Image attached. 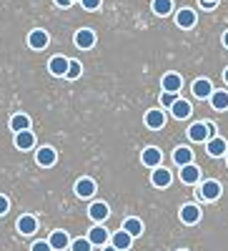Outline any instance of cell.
I'll use <instances>...</instances> for the list:
<instances>
[{"mask_svg":"<svg viewBox=\"0 0 228 251\" xmlns=\"http://www.w3.org/2000/svg\"><path fill=\"white\" fill-rule=\"evenodd\" d=\"M75 46H78L80 50L93 48V46H95V33H93L91 28H80V30L75 33Z\"/></svg>","mask_w":228,"mask_h":251,"instance_id":"obj_1","label":"cell"},{"mask_svg":"<svg viewBox=\"0 0 228 251\" xmlns=\"http://www.w3.org/2000/svg\"><path fill=\"white\" fill-rule=\"evenodd\" d=\"M191 91H193L196 98H211V96H213V86H211V80H208V78H198V80H193Z\"/></svg>","mask_w":228,"mask_h":251,"instance_id":"obj_2","label":"cell"},{"mask_svg":"<svg viewBox=\"0 0 228 251\" xmlns=\"http://www.w3.org/2000/svg\"><path fill=\"white\" fill-rule=\"evenodd\" d=\"M48 40H50L48 33L38 28V30H30V35H28V46H30L33 50H43V48L48 46Z\"/></svg>","mask_w":228,"mask_h":251,"instance_id":"obj_3","label":"cell"},{"mask_svg":"<svg viewBox=\"0 0 228 251\" xmlns=\"http://www.w3.org/2000/svg\"><path fill=\"white\" fill-rule=\"evenodd\" d=\"M18 231L23 234V236L35 234V231H38V219H35V216H30V214L20 216V219H18Z\"/></svg>","mask_w":228,"mask_h":251,"instance_id":"obj_4","label":"cell"},{"mask_svg":"<svg viewBox=\"0 0 228 251\" xmlns=\"http://www.w3.org/2000/svg\"><path fill=\"white\" fill-rule=\"evenodd\" d=\"M171 181H173V176H171V171L168 169H158L151 174V183L153 186H158V188H165V186H171Z\"/></svg>","mask_w":228,"mask_h":251,"instance_id":"obj_5","label":"cell"},{"mask_svg":"<svg viewBox=\"0 0 228 251\" xmlns=\"http://www.w3.org/2000/svg\"><path fill=\"white\" fill-rule=\"evenodd\" d=\"M68 66H70L68 58L55 55V58H50V63H48V71H50L53 75H66V73H68Z\"/></svg>","mask_w":228,"mask_h":251,"instance_id":"obj_6","label":"cell"},{"mask_svg":"<svg viewBox=\"0 0 228 251\" xmlns=\"http://www.w3.org/2000/svg\"><path fill=\"white\" fill-rule=\"evenodd\" d=\"M160 151L158 149H153V146H148L146 151H143V156H140V161H143V166H148V169H158L160 166Z\"/></svg>","mask_w":228,"mask_h":251,"instance_id":"obj_7","label":"cell"},{"mask_svg":"<svg viewBox=\"0 0 228 251\" xmlns=\"http://www.w3.org/2000/svg\"><path fill=\"white\" fill-rule=\"evenodd\" d=\"M176 23H178L181 28H193V25H196V10H193V8L178 10V13H176Z\"/></svg>","mask_w":228,"mask_h":251,"instance_id":"obj_8","label":"cell"},{"mask_svg":"<svg viewBox=\"0 0 228 251\" xmlns=\"http://www.w3.org/2000/svg\"><path fill=\"white\" fill-rule=\"evenodd\" d=\"M183 86V80L178 73H165L163 75V93H178Z\"/></svg>","mask_w":228,"mask_h":251,"instance_id":"obj_9","label":"cell"},{"mask_svg":"<svg viewBox=\"0 0 228 251\" xmlns=\"http://www.w3.org/2000/svg\"><path fill=\"white\" fill-rule=\"evenodd\" d=\"M55 158H58V153H55V149H50V146H43V149L35 151V161L40 166H53Z\"/></svg>","mask_w":228,"mask_h":251,"instance_id":"obj_10","label":"cell"},{"mask_svg":"<svg viewBox=\"0 0 228 251\" xmlns=\"http://www.w3.org/2000/svg\"><path fill=\"white\" fill-rule=\"evenodd\" d=\"M111 244H113L118 251H126V249H131V244H133V236H131L128 231H123V228H120V231H115V234L111 236Z\"/></svg>","mask_w":228,"mask_h":251,"instance_id":"obj_11","label":"cell"},{"mask_svg":"<svg viewBox=\"0 0 228 251\" xmlns=\"http://www.w3.org/2000/svg\"><path fill=\"white\" fill-rule=\"evenodd\" d=\"M201 196H203L205 201H216V199L221 196V183H218V181H205V183L201 186Z\"/></svg>","mask_w":228,"mask_h":251,"instance_id":"obj_12","label":"cell"},{"mask_svg":"<svg viewBox=\"0 0 228 251\" xmlns=\"http://www.w3.org/2000/svg\"><path fill=\"white\" fill-rule=\"evenodd\" d=\"M201 219V208L196 206V203H185L183 208H181V221L183 224H196Z\"/></svg>","mask_w":228,"mask_h":251,"instance_id":"obj_13","label":"cell"},{"mask_svg":"<svg viewBox=\"0 0 228 251\" xmlns=\"http://www.w3.org/2000/svg\"><path fill=\"white\" fill-rule=\"evenodd\" d=\"M191 103L188 100H183V98H178L173 106H171V113H173V118H178V121H183V118H188L191 116Z\"/></svg>","mask_w":228,"mask_h":251,"instance_id":"obj_14","label":"cell"},{"mask_svg":"<svg viewBox=\"0 0 228 251\" xmlns=\"http://www.w3.org/2000/svg\"><path fill=\"white\" fill-rule=\"evenodd\" d=\"M75 194H78L80 199L93 196V194H95V181H93V178H80V181L75 183Z\"/></svg>","mask_w":228,"mask_h":251,"instance_id":"obj_15","label":"cell"},{"mask_svg":"<svg viewBox=\"0 0 228 251\" xmlns=\"http://www.w3.org/2000/svg\"><path fill=\"white\" fill-rule=\"evenodd\" d=\"M205 151H208L211 156H226V151H228V146H226V141L221 138V136H216V138H208V146H205Z\"/></svg>","mask_w":228,"mask_h":251,"instance_id":"obj_16","label":"cell"},{"mask_svg":"<svg viewBox=\"0 0 228 251\" xmlns=\"http://www.w3.org/2000/svg\"><path fill=\"white\" fill-rule=\"evenodd\" d=\"M188 138L191 141H196V143H201V141H208L211 136H208V128H205V121L203 123H193L191 128H188Z\"/></svg>","mask_w":228,"mask_h":251,"instance_id":"obj_17","label":"cell"},{"mask_svg":"<svg viewBox=\"0 0 228 251\" xmlns=\"http://www.w3.org/2000/svg\"><path fill=\"white\" fill-rule=\"evenodd\" d=\"M173 161H176V166H188V163H193V151L191 149H185V146H178V149L173 151Z\"/></svg>","mask_w":228,"mask_h":251,"instance_id":"obj_18","label":"cell"},{"mask_svg":"<svg viewBox=\"0 0 228 251\" xmlns=\"http://www.w3.org/2000/svg\"><path fill=\"white\" fill-rule=\"evenodd\" d=\"M15 146H18L20 151L33 149V146H35V136H33V131H20V133H15Z\"/></svg>","mask_w":228,"mask_h":251,"instance_id":"obj_19","label":"cell"},{"mask_svg":"<svg viewBox=\"0 0 228 251\" xmlns=\"http://www.w3.org/2000/svg\"><path fill=\"white\" fill-rule=\"evenodd\" d=\"M201 178V169H198V166H193V163H188V166H183V169H181V181L183 183H196Z\"/></svg>","mask_w":228,"mask_h":251,"instance_id":"obj_20","label":"cell"},{"mask_svg":"<svg viewBox=\"0 0 228 251\" xmlns=\"http://www.w3.org/2000/svg\"><path fill=\"white\" fill-rule=\"evenodd\" d=\"M48 244H50V249H53V251H63V249L70 244V239H68V234H66V231H53V234H50V239H48Z\"/></svg>","mask_w":228,"mask_h":251,"instance_id":"obj_21","label":"cell"},{"mask_svg":"<svg viewBox=\"0 0 228 251\" xmlns=\"http://www.w3.org/2000/svg\"><path fill=\"white\" fill-rule=\"evenodd\" d=\"M163 123H165V113L163 111H148L146 113V126L148 128H153V131H158V128H163Z\"/></svg>","mask_w":228,"mask_h":251,"instance_id":"obj_22","label":"cell"},{"mask_svg":"<svg viewBox=\"0 0 228 251\" xmlns=\"http://www.w3.org/2000/svg\"><path fill=\"white\" fill-rule=\"evenodd\" d=\"M88 214H91V219L93 221H106L108 219V203H103V201H95L91 208H88Z\"/></svg>","mask_w":228,"mask_h":251,"instance_id":"obj_23","label":"cell"},{"mask_svg":"<svg viewBox=\"0 0 228 251\" xmlns=\"http://www.w3.org/2000/svg\"><path fill=\"white\" fill-rule=\"evenodd\" d=\"M88 241L93 244V246H106V241H108V231L103 226H93L91 228V234H88Z\"/></svg>","mask_w":228,"mask_h":251,"instance_id":"obj_24","label":"cell"},{"mask_svg":"<svg viewBox=\"0 0 228 251\" xmlns=\"http://www.w3.org/2000/svg\"><path fill=\"white\" fill-rule=\"evenodd\" d=\"M10 128H13L15 133H20V131H30V118H28L25 113L13 116V118H10Z\"/></svg>","mask_w":228,"mask_h":251,"instance_id":"obj_25","label":"cell"},{"mask_svg":"<svg viewBox=\"0 0 228 251\" xmlns=\"http://www.w3.org/2000/svg\"><path fill=\"white\" fill-rule=\"evenodd\" d=\"M211 106H213L216 111H226V108H228V91H213Z\"/></svg>","mask_w":228,"mask_h":251,"instance_id":"obj_26","label":"cell"},{"mask_svg":"<svg viewBox=\"0 0 228 251\" xmlns=\"http://www.w3.org/2000/svg\"><path fill=\"white\" fill-rule=\"evenodd\" d=\"M123 231H128L131 236H140L143 234V224L138 221V219H126V221H123Z\"/></svg>","mask_w":228,"mask_h":251,"instance_id":"obj_27","label":"cell"},{"mask_svg":"<svg viewBox=\"0 0 228 251\" xmlns=\"http://www.w3.org/2000/svg\"><path fill=\"white\" fill-rule=\"evenodd\" d=\"M171 10H173L171 0H153V13L156 15H168Z\"/></svg>","mask_w":228,"mask_h":251,"instance_id":"obj_28","label":"cell"},{"mask_svg":"<svg viewBox=\"0 0 228 251\" xmlns=\"http://www.w3.org/2000/svg\"><path fill=\"white\" fill-rule=\"evenodd\" d=\"M80 73H83V66H80L78 60H70V66H68V73H66V78L75 80V78H80Z\"/></svg>","mask_w":228,"mask_h":251,"instance_id":"obj_29","label":"cell"},{"mask_svg":"<svg viewBox=\"0 0 228 251\" xmlns=\"http://www.w3.org/2000/svg\"><path fill=\"white\" fill-rule=\"evenodd\" d=\"M70 249H73V251H91L93 244H91L88 239H75V241L70 244Z\"/></svg>","mask_w":228,"mask_h":251,"instance_id":"obj_30","label":"cell"},{"mask_svg":"<svg viewBox=\"0 0 228 251\" xmlns=\"http://www.w3.org/2000/svg\"><path fill=\"white\" fill-rule=\"evenodd\" d=\"M176 100H178V93H163V96H160V106H163V108H171Z\"/></svg>","mask_w":228,"mask_h":251,"instance_id":"obj_31","label":"cell"},{"mask_svg":"<svg viewBox=\"0 0 228 251\" xmlns=\"http://www.w3.org/2000/svg\"><path fill=\"white\" fill-rule=\"evenodd\" d=\"M80 3H83V8H86V10H98L103 0H80Z\"/></svg>","mask_w":228,"mask_h":251,"instance_id":"obj_32","label":"cell"},{"mask_svg":"<svg viewBox=\"0 0 228 251\" xmlns=\"http://www.w3.org/2000/svg\"><path fill=\"white\" fill-rule=\"evenodd\" d=\"M30 251H53V249H50L48 241H35V244L30 246Z\"/></svg>","mask_w":228,"mask_h":251,"instance_id":"obj_33","label":"cell"},{"mask_svg":"<svg viewBox=\"0 0 228 251\" xmlns=\"http://www.w3.org/2000/svg\"><path fill=\"white\" fill-rule=\"evenodd\" d=\"M8 206H10V203H8V199H5V196H0V216L8 214Z\"/></svg>","mask_w":228,"mask_h":251,"instance_id":"obj_34","label":"cell"},{"mask_svg":"<svg viewBox=\"0 0 228 251\" xmlns=\"http://www.w3.org/2000/svg\"><path fill=\"white\" fill-rule=\"evenodd\" d=\"M201 5H203V8H216L218 0H201Z\"/></svg>","mask_w":228,"mask_h":251,"instance_id":"obj_35","label":"cell"},{"mask_svg":"<svg viewBox=\"0 0 228 251\" xmlns=\"http://www.w3.org/2000/svg\"><path fill=\"white\" fill-rule=\"evenodd\" d=\"M55 5H60V8H68V5H70V0H55Z\"/></svg>","mask_w":228,"mask_h":251,"instance_id":"obj_36","label":"cell"},{"mask_svg":"<svg viewBox=\"0 0 228 251\" xmlns=\"http://www.w3.org/2000/svg\"><path fill=\"white\" fill-rule=\"evenodd\" d=\"M103 251H118V249H115V246L111 244V246H103Z\"/></svg>","mask_w":228,"mask_h":251,"instance_id":"obj_37","label":"cell"},{"mask_svg":"<svg viewBox=\"0 0 228 251\" xmlns=\"http://www.w3.org/2000/svg\"><path fill=\"white\" fill-rule=\"evenodd\" d=\"M223 46H226V48H228V30H226V33H223Z\"/></svg>","mask_w":228,"mask_h":251,"instance_id":"obj_38","label":"cell"},{"mask_svg":"<svg viewBox=\"0 0 228 251\" xmlns=\"http://www.w3.org/2000/svg\"><path fill=\"white\" fill-rule=\"evenodd\" d=\"M223 80H226V83H228V68H226V71H223Z\"/></svg>","mask_w":228,"mask_h":251,"instance_id":"obj_39","label":"cell"},{"mask_svg":"<svg viewBox=\"0 0 228 251\" xmlns=\"http://www.w3.org/2000/svg\"><path fill=\"white\" fill-rule=\"evenodd\" d=\"M70 3H80V0H70Z\"/></svg>","mask_w":228,"mask_h":251,"instance_id":"obj_40","label":"cell"},{"mask_svg":"<svg viewBox=\"0 0 228 251\" xmlns=\"http://www.w3.org/2000/svg\"><path fill=\"white\" fill-rule=\"evenodd\" d=\"M226 161H228V151H226Z\"/></svg>","mask_w":228,"mask_h":251,"instance_id":"obj_41","label":"cell"},{"mask_svg":"<svg viewBox=\"0 0 228 251\" xmlns=\"http://www.w3.org/2000/svg\"><path fill=\"white\" fill-rule=\"evenodd\" d=\"M181 251H185V249H181Z\"/></svg>","mask_w":228,"mask_h":251,"instance_id":"obj_42","label":"cell"}]
</instances>
